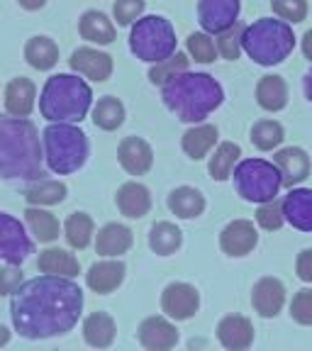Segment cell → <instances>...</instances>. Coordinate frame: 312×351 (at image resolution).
I'll list each match as a JSON object with an SVG mask.
<instances>
[{
  "instance_id": "6da1fadb",
  "label": "cell",
  "mask_w": 312,
  "mask_h": 351,
  "mask_svg": "<svg viewBox=\"0 0 312 351\" xmlns=\"http://www.w3.org/2000/svg\"><path fill=\"white\" fill-rule=\"evenodd\" d=\"M83 291L73 278L37 276L10 295L12 327L25 339H49L71 332L83 313Z\"/></svg>"
},
{
  "instance_id": "7a4b0ae2",
  "label": "cell",
  "mask_w": 312,
  "mask_h": 351,
  "mask_svg": "<svg viewBox=\"0 0 312 351\" xmlns=\"http://www.w3.org/2000/svg\"><path fill=\"white\" fill-rule=\"evenodd\" d=\"M44 176L42 139L34 122L27 117L0 115V178L37 181Z\"/></svg>"
},
{
  "instance_id": "3957f363",
  "label": "cell",
  "mask_w": 312,
  "mask_h": 351,
  "mask_svg": "<svg viewBox=\"0 0 312 351\" xmlns=\"http://www.w3.org/2000/svg\"><path fill=\"white\" fill-rule=\"evenodd\" d=\"M161 100L181 122L197 125L225 103V90L210 73L183 71L161 86Z\"/></svg>"
},
{
  "instance_id": "277c9868",
  "label": "cell",
  "mask_w": 312,
  "mask_h": 351,
  "mask_svg": "<svg viewBox=\"0 0 312 351\" xmlns=\"http://www.w3.org/2000/svg\"><path fill=\"white\" fill-rule=\"evenodd\" d=\"M91 108H93V90L78 73H54L47 78L39 93V112L49 122L78 125L88 117Z\"/></svg>"
},
{
  "instance_id": "5b68a950",
  "label": "cell",
  "mask_w": 312,
  "mask_h": 351,
  "mask_svg": "<svg viewBox=\"0 0 312 351\" xmlns=\"http://www.w3.org/2000/svg\"><path fill=\"white\" fill-rule=\"evenodd\" d=\"M296 49L293 25L280 17H261L254 25L244 27L241 34V51L259 66L283 64Z\"/></svg>"
},
{
  "instance_id": "8992f818",
  "label": "cell",
  "mask_w": 312,
  "mask_h": 351,
  "mask_svg": "<svg viewBox=\"0 0 312 351\" xmlns=\"http://www.w3.org/2000/svg\"><path fill=\"white\" fill-rule=\"evenodd\" d=\"M42 152L47 169L59 176H69L86 166L91 144L86 132L73 122H51L42 132Z\"/></svg>"
},
{
  "instance_id": "52a82bcc",
  "label": "cell",
  "mask_w": 312,
  "mask_h": 351,
  "mask_svg": "<svg viewBox=\"0 0 312 351\" xmlns=\"http://www.w3.org/2000/svg\"><path fill=\"white\" fill-rule=\"evenodd\" d=\"M176 29L164 15H142L130 27V51L144 64H159L176 51Z\"/></svg>"
},
{
  "instance_id": "ba28073f",
  "label": "cell",
  "mask_w": 312,
  "mask_h": 351,
  "mask_svg": "<svg viewBox=\"0 0 312 351\" xmlns=\"http://www.w3.org/2000/svg\"><path fill=\"white\" fill-rule=\"evenodd\" d=\"M235 188L247 203H269L283 188V178L274 161L266 159H239L232 171Z\"/></svg>"
},
{
  "instance_id": "9c48e42d",
  "label": "cell",
  "mask_w": 312,
  "mask_h": 351,
  "mask_svg": "<svg viewBox=\"0 0 312 351\" xmlns=\"http://www.w3.org/2000/svg\"><path fill=\"white\" fill-rule=\"evenodd\" d=\"M29 254H34V244L27 234V227L15 215L0 213V261L22 266Z\"/></svg>"
},
{
  "instance_id": "30bf717a",
  "label": "cell",
  "mask_w": 312,
  "mask_h": 351,
  "mask_svg": "<svg viewBox=\"0 0 312 351\" xmlns=\"http://www.w3.org/2000/svg\"><path fill=\"white\" fill-rule=\"evenodd\" d=\"M161 310L173 322H186L195 317V313L200 310V293L195 285L183 283V280L169 283L161 293Z\"/></svg>"
},
{
  "instance_id": "8fae6325",
  "label": "cell",
  "mask_w": 312,
  "mask_h": 351,
  "mask_svg": "<svg viewBox=\"0 0 312 351\" xmlns=\"http://www.w3.org/2000/svg\"><path fill=\"white\" fill-rule=\"evenodd\" d=\"M69 66H71L73 73L95 83H105L115 71L112 56L100 49V47H78V49H73Z\"/></svg>"
},
{
  "instance_id": "7c38bea8",
  "label": "cell",
  "mask_w": 312,
  "mask_h": 351,
  "mask_svg": "<svg viewBox=\"0 0 312 351\" xmlns=\"http://www.w3.org/2000/svg\"><path fill=\"white\" fill-rule=\"evenodd\" d=\"M239 0H197V22L203 32L219 34L239 20Z\"/></svg>"
},
{
  "instance_id": "4fadbf2b",
  "label": "cell",
  "mask_w": 312,
  "mask_h": 351,
  "mask_svg": "<svg viewBox=\"0 0 312 351\" xmlns=\"http://www.w3.org/2000/svg\"><path fill=\"white\" fill-rule=\"evenodd\" d=\"M137 339L147 351H169L178 344V329L166 315H152L139 324Z\"/></svg>"
},
{
  "instance_id": "5bb4252c",
  "label": "cell",
  "mask_w": 312,
  "mask_h": 351,
  "mask_svg": "<svg viewBox=\"0 0 312 351\" xmlns=\"http://www.w3.org/2000/svg\"><path fill=\"white\" fill-rule=\"evenodd\" d=\"M259 232L249 219H232L225 230L219 232V249L232 258L247 256L256 249Z\"/></svg>"
},
{
  "instance_id": "9a60e30c",
  "label": "cell",
  "mask_w": 312,
  "mask_h": 351,
  "mask_svg": "<svg viewBox=\"0 0 312 351\" xmlns=\"http://www.w3.org/2000/svg\"><path fill=\"white\" fill-rule=\"evenodd\" d=\"M285 293L288 291H285L283 280L274 278V276H266V278L256 280L252 291V305L259 317L263 319L278 317L285 305Z\"/></svg>"
},
{
  "instance_id": "2e32d148",
  "label": "cell",
  "mask_w": 312,
  "mask_h": 351,
  "mask_svg": "<svg viewBox=\"0 0 312 351\" xmlns=\"http://www.w3.org/2000/svg\"><path fill=\"white\" fill-rule=\"evenodd\" d=\"M127 266L120 258H103L95 261L86 274V285L98 295H110L115 293L122 283H125Z\"/></svg>"
},
{
  "instance_id": "e0dca14e",
  "label": "cell",
  "mask_w": 312,
  "mask_h": 351,
  "mask_svg": "<svg viewBox=\"0 0 312 351\" xmlns=\"http://www.w3.org/2000/svg\"><path fill=\"white\" fill-rule=\"evenodd\" d=\"M117 161L130 176H144L154 166V149L142 137H125L117 147Z\"/></svg>"
},
{
  "instance_id": "ac0fdd59",
  "label": "cell",
  "mask_w": 312,
  "mask_h": 351,
  "mask_svg": "<svg viewBox=\"0 0 312 351\" xmlns=\"http://www.w3.org/2000/svg\"><path fill=\"white\" fill-rule=\"evenodd\" d=\"M3 103H5V112L12 117H29L34 105H37V86L32 78L17 76L5 86L3 93Z\"/></svg>"
},
{
  "instance_id": "d6986e66",
  "label": "cell",
  "mask_w": 312,
  "mask_h": 351,
  "mask_svg": "<svg viewBox=\"0 0 312 351\" xmlns=\"http://www.w3.org/2000/svg\"><path fill=\"white\" fill-rule=\"evenodd\" d=\"M274 164L278 166L285 188H296L310 176V156L300 147H285L274 154Z\"/></svg>"
},
{
  "instance_id": "ffe728a7",
  "label": "cell",
  "mask_w": 312,
  "mask_h": 351,
  "mask_svg": "<svg viewBox=\"0 0 312 351\" xmlns=\"http://www.w3.org/2000/svg\"><path fill=\"white\" fill-rule=\"evenodd\" d=\"M219 344L230 351H244L254 344V324L244 315H227L217 324Z\"/></svg>"
},
{
  "instance_id": "44dd1931",
  "label": "cell",
  "mask_w": 312,
  "mask_h": 351,
  "mask_svg": "<svg viewBox=\"0 0 312 351\" xmlns=\"http://www.w3.org/2000/svg\"><path fill=\"white\" fill-rule=\"evenodd\" d=\"M280 208L288 225L300 232H312V188H291V193L280 200Z\"/></svg>"
},
{
  "instance_id": "7402d4cb",
  "label": "cell",
  "mask_w": 312,
  "mask_h": 351,
  "mask_svg": "<svg viewBox=\"0 0 312 351\" xmlns=\"http://www.w3.org/2000/svg\"><path fill=\"white\" fill-rule=\"evenodd\" d=\"M115 205L127 219H142L152 210V193L144 183L127 181L117 188Z\"/></svg>"
},
{
  "instance_id": "603a6c76",
  "label": "cell",
  "mask_w": 312,
  "mask_h": 351,
  "mask_svg": "<svg viewBox=\"0 0 312 351\" xmlns=\"http://www.w3.org/2000/svg\"><path fill=\"white\" fill-rule=\"evenodd\" d=\"M134 244V234L127 225L120 222H108L105 227H100L95 234V252L103 258H117L122 254H127Z\"/></svg>"
},
{
  "instance_id": "cb8c5ba5",
  "label": "cell",
  "mask_w": 312,
  "mask_h": 351,
  "mask_svg": "<svg viewBox=\"0 0 312 351\" xmlns=\"http://www.w3.org/2000/svg\"><path fill=\"white\" fill-rule=\"evenodd\" d=\"M78 34H81V39H86L88 44L108 47V44H112L117 39V27L105 12L86 10L81 15V20H78Z\"/></svg>"
},
{
  "instance_id": "d4e9b609",
  "label": "cell",
  "mask_w": 312,
  "mask_h": 351,
  "mask_svg": "<svg viewBox=\"0 0 312 351\" xmlns=\"http://www.w3.org/2000/svg\"><path fill=\"white\" fill-rule=\"evenodd\" d=\"M256 103L266 112H280L288 105V83L278 73H266L256 83Z\"/></svg>"
},
{
  "instance_id": "484cf974",
  "label": "cell",
  "mask_w": 312,
  "mask_h": 351,
  "mask_svg": "<svg viewBox=\"0 0 312 351\" xmlns=\"http://www.w3.org/2000/svg\"><path fill=\"white\" fill-rule=\"evenodd\" d=\"M169 210L178 219H195L205 213L208 203H205V195L197 188L191 186H178L169 193V200H166Z\"/></svg>"
},
{
  "instance_id": "4316f807",
  "label": "cell",
  "mask_w": 312,
  "mask_h": 351,
  "mask_svg": "<svg viewBox=\"0 0 312 351\" xmlns=\"http://www.w3.org/2000/svg\"><path fill=\"white\" fill-rule=\"evenodd\" d=\"M217 137H219L217 127L197 122V125H193L191 130H186V134H183V139H181V147H183V152H186L188 159L200 161L215 149Z\"/></svg>"
},
{
  "instance_id": "83f0119b",
  "label": "cell",
  "mask_w": 312,
  "mask_h": 351,
  "mask_svg": "<svg viewBox=\"0 0 312 351\" xmlns=\"http://www.w3.org/2000/svg\"><path fill=\"white\" fill-rule=\"evenodd\" d=\"M37 269L49 276H64V278H76L81 274V263L69 249L49 247L44 249L37 258Z\"/></svg>"
},
{
  "instance_id": "f1b7e54d",
  "label": "cell",
  "mask_w": 312,
  "mask_h": 351,
  "mask_svg": "<svg viewBox=\"0 0 312 351\" xmlns=\"http://www.w3.org/2000/svg\"><path fill=\"white\" fill-rule=\"evenodd\" d=\"M117 337V324L108 313H91L83 319V339L93 349H108Z\"/></svg>"
},
{
  "instance_id": "f546056e",
  "label": "cell",
  "mask_w": 312,
  "mask_h": 351,
  "mask_svg": "<svg viewBox=\"0 0 312 351\" xmlns=\"http://www.w3.org/2000/svg\"><path fill=\"white\" fill-rule=\"evenodd\" d=\"M25 61L37 71H51L59 64V44L47 34H34L25 44Z\"/></svg>"
},
{
  "instance_id": "4dcf8cb0",
  "label": "cell",
  "mask_w": 312,
  "mask_h": 351,
  "mask_svg": "<svg viewBox=\"0 0 312 351\" xmlns=\"http://www.w3.org/2000/svg\"><path fill=\"white\" fill-rule=\"evenodd\" d=\"M25 225H27L29 234L37 241H42V244H51V241H56L61 234L59 219H56L49 210L39 208V205H29V208L25 210Z\"/></svg>"
},
{
  "instance_id": "1f68e13d",
  "label": "cell",
  "mask_w": 312,
  "mask_h": 351,
  "mask_svg": "<svg viewBox=\"0 0 312 351\" xmlns=\"http://www.w3.org/2000/svg\"><path fill=\"white\" fill-rule=\"evenodd\" d=\"M66 183L51 181V178H37V181H29L27 191H25V200L29 205H39V208H51V205H59L66 200Z\"/></svg>"
},
{
  "instance_id": "d6a6232c",
  "label": "cell",
  "mask_w": 312,
  "mask_h": 351,
  "mask_svg": "<svg viewBox=\"0 0 312 351\" xmlns=\"http://www.w3.org/2000/svg\"><path fill=\"white\" fill-rule=\"evenodd\" d=\"M91 110H93V112H91L93 125L103 132H115L117 127H122V122H125V117H127L125 105H122V100L115 98V95H103V98H98V103Z\"/></svg>"
},
{
  "instance_id": "836d02e7",
  "label": "cell",
  "mask_w": 312,
  "mask_h": 351,
  "mask_svg": "<svg viewBox=\"0 0 312 351\" xmlns=\"http://www.w3.org/2000/svg\"><path fill=\"white\" fill-rule=\"evenodd\" d=\"M183 244V232L173 225V222H154L149 230V249L156 256H171L181 249Z\"/></svg>"
},
{
  "instance_id": "e575fe53",
  "label": "cell",
  "mask_w": 312,
  "mask_h": 351,
  "mask_svg": "<svg viewBox=\"0 0 312 351\" xmlns=\"http://www.w3.org/2000/svg\"><path fill=\"white\" fill-rule=\"evenodd\" d=\"M64 239L71 249H86L95 237V222L88 213H71L64 222Z\"/></svg>"
},
{
  "instance_id": "d590c367",
  "label": "cell",
  "mask_w": 312,
  "mask_h": 351,
  "mask_svg": "<svg viewBox=\"0 0 312 351\" xmlns=\"http://www.w3.org/2000/svg\"><path fill=\"white\" fill-rule=\"evenodd\" d=\"M239 159H241V147H239V144L222 142L217 149H215V154L210 156V161H208L210 178H213V181H217V183L227 181Z\"/></svg>"
},
{
  "instance_id": "8d00e7d4",
  "label": "cell",
  "mask_w": 312,
  "mask_h": 351,
  "mask_svg": "<svg viewBox=\"0 0 312 351\" xmlns=\"http://www.w3.org/2000/svg\"><path fill=\"white\" fill-rule=\"evenodd\" d=\"M285 130L278 120H259L252 127V144L259 152H274L283 144Z\"/></svg>"
},
{
  "instance_id": "74e56055",
  "label": "cell",
  "mask_w": 312,
  "mask_h": 351,
  "mask_svg": "<svg viewBox=\"0 0 312 351\" xmlns=\"http://www.w3.org/2000/svg\"><path fill=\"white\" fill-rule=\"evenodd\" d=\"M188 66H191V56H188L186 51L176 49L169 59L159 61V64H152V69H149V81H152L154 86H164V83H169L173 76L188 71Z\"/></svg>"
},
{
  "instance_id": "f35d334b",
  "label": "cell",
  "mask_w": 312,
  "mask_h": 351,
  "mask_svg": "<svg viewBox=\"0 0 312 351\" xmlns=\"http://www.w3.org/2000/svg\"><path fill=\"white\" fill-rule=\"evenodd\" d=\"M244 27L247 25H241L239 20L227 27L225 32L215 34V47H217V56L227 61H237L241 56V34H244Z\"/></svg>"
},
{
  "instance_id": "ab89813d",
  "label": "cell",
  "mask_w": 312,
  "mask_h": 351,
  "mask_svg": "<svg viewBox=\"0 0 312 351\" xmlns=\"http://www.w3.org/2000/svg\"><path fill=\"white\" fill-rule=\"evenodd\" d=\"M186 49L195 64H213L217 59V47H215L213 34L208 32H193L186 39Z\"/></svg>"
},
{
  "instance_id": "60d3db41",
  "label": "cell",
  "mask_w": 312,
  "mask_h": 351,
  "mask_svg": "<svg viewBox=\"0 0 312 351\" xmlns=\"http://www.w3.org/2000/svg\"><path fill=\"white\" fill-rule=\"evenodd\" d=\"M271 10L288 25H300L305 22L310 5H307V0H271Z\"/></svg>"
},
{
  "instance_id": "b9f144b4",
  "label": "cell",
  "mask_w": 312,
  "mask_h": 351,
  "mask_svg": "<svg viewBox=\"0 0 312 351\" xmlns=\"http://www.w3.org/2000/svg\"><path fill=\"white\" fill-rule=\"evenodd\" d=\"M147 10V0H115L112 3V17L117 27H132Z\"/></svg>"
},
{
  "instance_id": "7bdbcfd3",
  "label": "cell",
  "mask_w": 312,
  "mask_h": 351,
  "mask_svg": "<svg viewBox=\"0 0 312 351\" xmlns=\"http://www.w3.org/2000/svg\"><path fill=\"white\" fill-rule=\"evenodd\" d=\"M256 222L261 230L266 232H278L283 227V208H280V200H269V203H261L256 210Z\"/></svg>"
},
{
  "instance_id": "ee69618b",
  "label": "cell",
  "mask_w": 312,
  "mask_h": 351,
  "mask_svg": "<svg viewBox=\"0 0 312 351\" xmlns=\"http://www.w3.org/2000/svg\"><path fill=\"white\" fill-rule=\"evenodd\" d=\"M291 317L293 322L302 327H312V288H302L291 300Z\"/></svg>"
},
{
  "instance_id": "f6af8a7d",
  "label": "cell",
  "mask_w": 312,
  "mask_h": 351,
  "mask_svg": "<svg viewBox=\"0 0 312 351\" xmlns=\"http://www.w3.org/2000/svg\"><path fill=\"white\" fill-rule=\"evenodd\" d=\"M22 280H25L22 266H17V263H5V266L0 269V298L12 295V293L20 288Z\"/></svg>"
},
{
  "instance_id": "bcb514c9",
  "label": "cell",
  "mask_w": 312,
  "mask_h": 351,
  "mask_svg": "<svg viewBox=\"0 0 312 351\" xmlns=\"http://www.w3.org/2000/svg\"><path fill=\"white\" fill-rule=\"evenodd\" d=\"M296 274L302 283H312V249H302L296 258Z\"/></svg>"
},
{
  "instance_id": "7dc6e473",
  "label": "cell",
  "mask_w": 312,
  "mask_h": 351,
  "mask_svg": "<svg viewBox=\"0 0 312 351\" xmlns=\"http://www.w3.org/2000/svg\"><path fill=\"white\" fill-rule=\"evenodd\" d=\"M300 49H302V56H305L307 61H312V27L307 29L305 34H302V39H300Z\"/></svg>"
},
{
  "instance_id": "c3c4849f",
  "label": "cell",
  "mask_w": 312,
  "mask_h": 351,
  "mask_svg": "<svg viewBox=\"0 0 312 351\" xmlns=\"http://www.w3.org/2000/svg\"><path fill=\"white\" fill-rule=\"evenodd\" d=\"M47 3H49V0H17V5H20L22 10H29V12L42 10Z\"/></svg>"
},
{
  "instance_id": "681fc988",
  "label": "cell",
  "mask_w": 312,
  "mask_h": 351,
  "mask_svg": "<svg viewBox=\"0 0 312 351\" xmlns=\"http://www.w3.org/2000/svg\"><path fill=\"white\" fill-rule=\"evenodd\" d=\"M302 90H305V98L312 103V69L302 76Z\"/></svg>"
},
{
  "instance_id": "f907efd6",
  "label": "cell",
  "mask_w": 312,
  "mask_h": 351,
  "mask_svg": "<svg viewBox=\"0 0 312 351\" xmlns=\"http://www.w3.org/2000/svg\"><path fill=\"white\" fill-rule=\"evenodd\" d=\"M10 341V329L5 324H0V346H5Z\"/></svg>"
}]
</instances>
